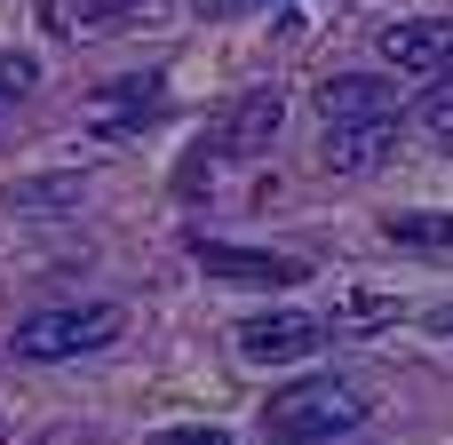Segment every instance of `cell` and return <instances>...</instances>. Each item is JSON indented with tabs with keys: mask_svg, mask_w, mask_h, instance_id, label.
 Returning <instances> with one entry per match:
<instances>
[{
	"mask_svg": "<svg viewBox=\"0 0 453 445\" xmlns=\"http://www.w3.org/2000/svg\"><path fill=\"white\" fill-rule=\"evenodd\" d=\"M191 263L207 279H231V287H303V255H263V247H223V239H199L191 231Z\"/></svg>",
	"mask_w": 453,
	"mask_h": 445,
	"instance_id": "obj_4",
	"label": "cell"
},
{
	"mask_svg": "<svg viewBox=\"0 0 453 445\" xmlns=\"http://www.w3.org/2000/svg\"><path fill=\"white\" fill-rule=\"evenodd\" d=\"M127 334V311L119 303H56V311H32L16 318L8 350L24 366H64V358H88V350H111Z\"/></svg>",
	"mask_w": 453,
	"mask_h": 445,
	"instance_id": "obj_2",
	"label": "cell"
},
{
	"mask_svg": "<svg viewBox=\"0 0 453 445\" xmlns=\"http://www.w3.org/2000/svg\"><path fill=\"white\" fill-rule=\"evenodd\" d=\"M48 445H96V438H80V430H56V438H48Z\"/></svg>",
	"mask_w": 453,
	"mask_h": 445,
	"instance_id": "obj_17",
	"label": "cell"
},
{
	"mask_svg": "<svg viewBox=\"0 0 453 445\" xmlns=\"http://www.w3.org/2000/svg\"><path fill=\"white\" fill-rule=\"evenodd\" d=\"M16 88H40V64L16 56V48H0V96H16Z\"/></svg>",
	"mask_w": 453,
	"mask_h": 445,
	"instance_id": "obj_13",
	"label": "cell"
},
{
	"mask_svg": "<svg viewBox=\"0 0 453 445\" xmlns=\"http://www.w3.org/2000/svg\"><path fill=\"white\" fill-rule=\"evenodd\" d=\"M422 326H430V334H453V303H446V311H430Z\"/></svg>",
	"mask_w": 453,
	"mask_h": 445,
	"instance_id": "obj_16",
	"label": "cell"
},
{
	"mask_svg": "<svg viewBox=\"0 0 453 445\" xmlns=\"http://www.w3.org/2000/svg\"><path fill=\"white\" fill-rule=\"evenodd\" d=\"M358 422H366V390L342 374H311L263 406V445H326V438H350Z\"/></svg>",
	"mask_w": 453,
	"mask_h": 445,
	"instance_id": "obj_1",
	"label": "cell"
},
{
	"mask_svg": "<svg viewBox=\"0 0 453 445\" xmlns=\"http://www.w3.org/2000/svg\"><path fill=\"white\" fill-rule=\"evenodd\" d=\"M135 0H40V24L48 32H64V40H88L96 24H111V16H127Z\"/></svg>",
	"mask_w": 453,
	"mask_h": 445,
	"instance_id": "obj_10",
	"label": "cell"
},
{
	"mask_svg": "<svg viewBox=\"0 0 453 445\" xmlns=\"http://www.w3.org/2000/svg\"><path fill=\"white\" fill-rule=\"evenodd\" d=\"M422 127L430 135H453V64L430 72V96H422Z\"/></svg>",
	"mask_w": 453,
	"mask_h": 445,
	"instance_id": "obj_12",
	"label": "cell"
},
{
	"mask_svg": "<svg viewBox=\"0 0 453 445\" xmlns=\"http://www.w3.org/2000/svg\"><path fill=\"white\" fill-rule=\"evenodd\" d=\"M319 111H326V127H342V119H398V80H382V72H334L319 88Z\"/></svg>",
	"mask_w": 453,
	"mask_h": 445,
	"instance_id": "obj_9",
	"label": "cell"
},
{
	"mask_svg": "<svg viewBox=\"0 0 453 445\" xmlns=\"http://www.w3.org/2000/svg\"><path fill=\"white\" fill-rule=\"evenodd\" d=\"M151 445H231V430H215V422H199V430H159Z\"/></svg>",
	"mask_w": 453,
	"mask_h": 445,
	"instance_id": "obj_14",
	"label": "cell"
},
{
	"mask_svg": "<svg viewBox=\"0 0 453 445\" xmlns=\"http://www.w3.org/2000/svg\"><path fill=\"white\" fill-rule=\"evenodd\" d=\"M390 151H398V119H342V127H326L319 167L326 175H374Z\"/></svg>",
	"mask_w": 453,
	"mask_h": 445,
	"instance_id": "obj_7",
	"label": "cell"
},
{
	"mask_svg": "<svg viewBox=\"0 0 453 445\" xmlns=\"http://www.w3.org/2000/svg\"><path fill=\"white\" fill-rule=\"evenodd\" d=\"M326 445H334V438H326Z\"/></svg>",
	"mask_w": 453,
	"mask_h": 445,
	"instance_id": "obj_18",
	"label": "cell"
},
{
	"mask_svg": "<svg viewBox=\"0 0 453 445\" xmlns=\"http://www.w3.org/2000/svg\"><path fill=\"white\" fill-rule=\"evenodd\" d=\"M159 111H167V80L143 72V80H111V88L88 104V127H96V135H127V127H151Z\"/></svg>",
	"mask_w": 453,
	"mask_h": 445,
	"instance_id": "obj_8",
	"label": "cell"
},
{
	"mask_svg": "<svg viewBox=\"0 0 453 445\" xmlns=\"http://www.w3.org/2000/svg\"><path fill=\"white\" fill-rule=\"evenodd\" d=\"M279 127H287V96H279V88H247V96H231L223 119L207 127V151H215V159H263V151L279 143Z\"/></svg>",
	"mask_w": 453,
	"mask_h": 445,
	"instance_id": "obj_3",
	"label": "cell"
},
{
	"mask_svg": "<svg viewBox=\"0 0 453 445\" xmlns=\"http://www.w3.org/2000/svg\"><path fill=\"white\" fill-rule=\"evenodd\" d=\"M382 64H390L398 80L446 72L453 64V16H406V24H390V32H382Z\"/></svg>",
	"mask_w": 453,
	"mask_h": 445,
	"instance_id": "obj_6",
	"label": "cell"
},
{
	"mask_svg": "<svg viewBox=\"0 0 453 445\" xmlns=\"http://www.w3.org/2000/svg\"><path fill=\"white\" fill-rule=\"evenodd\" d=\"M382 231H390V247H414V255H438V247H453V215H438V207L390 215Z\"/></svg>",
	"mask_w": 453,
	"mask_h": 445,
	"instance_id": "obj_11",
	"label": "cell"
},
{
	"mask_svg": "<svg viewBox=\"0 0 453 445\" xmlns=\"http://www.w3.org/2000/svg\"><path fill=\"white\" fill-rule=\"evenodd\" d=\"M191 8H199V16H215V24H223V16H247V8H263V0H191Z\"/></svg>",
	"mask_w": 453,
	"mask_h": 445,
	"instance_id": "obj_15",
	"label": "cell"
},
{
	"mask_svg": "<svg viewBox=\"0 0 453 445\" xmlns=\"http://www.w3.org/2000/svg\"><path fill=\"white\" fill-rule=\"evenodd\" d=\"M311 350H326V318H311V311H263L239 326V358H255V366H295Z\"/></svg>",
	"mask_w": 453,
	"mask_h": 445,
	"instance_id": "obj_5",
	"label": "cell"
}]
</instances>
